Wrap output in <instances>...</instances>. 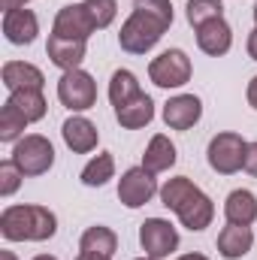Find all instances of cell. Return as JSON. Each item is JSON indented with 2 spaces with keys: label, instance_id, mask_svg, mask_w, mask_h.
Listing matches in <instances>:
<instances>
[{
  "label": "cell",
  "instance_id": "6da1fadb",
  "mask_svg": "<svg viewBox=\"0 0 257 260\" xmlns=\"http://www.w3.org/2000/svg\"><path fill=\"white\" fill-rule=\"evenodd\" d=\"M0 233L6 242H49L58 233V215L40 203H15L0 212Z\"/></svg>",
  "mask_w": 257,
  "mask_h": 260
},
{
  "label": "cell",
  "instance_id": "7a4b0ae2",
  "mask_svg": "<svg viewBox=\"0 0 257 260\" xmlns=\"http://www.w3.org/2000/svg\"><path fill=\"white\" fill-rule=\"evenodd\" d=\"M167 30H170V24L160 21L157 15H151L145 9H130V15L118 30V46L127 55H148L164 40Z\"/></svg>",
  "mask_w": 257,
  "mask_h": 260
},
{
  "label": "cell",
  "instance_id": "3957f363",
  "mask_svg": "<svg viewBox=\"0 0 257 260\" xmlns=\"http://www.w3.org/2000/svg\"><path fill=\"white\" fill-rule=\"evenodd\" d=\"M9 157L24 173V179H37V176H46L55 167V145L43 133H24L12 145V154Z\"/></svg>",
  "mask_w": 257,
  "mask_h": 260
},
{
  "label": "cell",
  "instance_id": "277c9868",
  "mask_svg": "<svg viewBox=\"0 0 257 260\" xmlns=\"http://www.w3.org/2000/svg\"><path fill=\"white\" fill-rule=\"evenodd\" d=\"M245 151H248V139H242V133L221 130L209 139L206 160L218 176H236L245 167Z\"/></svg>",
  "mask_w": 257,
  "mask_h": 260
},
{
  "label": "cell",
  "instance_id": "5b68a950",
  "mask_svg": "<svg viewBox=\"0 0 257 260\" xmlns=\"http://www.w3.org/2000/svg\"><path fill=\"white\" fill-rule=\"evenodd\" d=\"M191 76H194V64H191V58H188L185 49H167L157 58H151V64H148L151 85H157L164 91L185 88L191 82Z\"/></svg>",
  "mask_w": 257,
  "mask_h": 260
},
{
  "label": "cell",
  "instance_id": "8992f818",
  "mask_svg": "<svg viewBox=\"0 0 257 260\" xmlns=\"http://www.w3.org/2000/svg\"><path fill=\"white\" fill-rule=\"evenodd\" d=\"M58 100L73 115H82L97 106V82L88 70H67L58 79Z\"/></svg>",
  "mask_w": 257,
  "mask_h": 260
},
{
  "label": "cell",
  "instance_id": "52a82bcc",
  "mask_svg": "<svg viewBox=\"0 0 257 260\" xmlns=\"http://www.w3.org/2000/svg\"><path fill=\"white\" fill-rule=\"evenodd\" d=\"M179 230L173 221L167 218H145L139 224V248L145 251V257H154V260H167L179 251Z\"/></svg>",
  "mask_w": 257,
  "mask_h": 260
},
{
  "label": "cell",
  "instance_id": "ba28073f",
  "mask_svg": "<svg viewBox=\"0 0 257 260\" xmlns=\"http://www.w3.org/2000/svg\"><path fill=\"white\" fill-rule=\"evenodd\" d=\"M157 194H160L157 176L148 173L145 167H130L118 179V200L127 209H142L145 203H151Z\"/></svg>",
  "mask_w": 257,
  "mask_h": 260
},
{
  "label": "cell",
  "instance_id": "9c48e42d",
  "mask_svg": "<svg viewBox=\"0 0 257 260\" xmlns=\"http://www.w3.org/2000/svg\"><path fill=\"white\" fill-rule=\"evenodd\" d=\"M160 118L170 130H191L203 118V100L197 94H176L164 103Z\"/></svg>",
  "mask_w": 257,
  "mask_h": 260
},
{
  "label": "cell",
  "instance_id": "30bf717a",
  "mask_svg": "<svg viewBox=\"0 0 257 260\" xmlns=\"http://www.w3.org/2000/svg\"><path fill=\"white\" fill-rule=\"evenodd\" d=\"M61 136L73 154H91L100 145V130L88 115H70L61 124Z\"/></svg>",
  "mask_w": 257,
  "mask_h": 260
},
{
  "label": "cell",
  "instance_id": "8fae6325",
  "mask_svg": "<svg viewBox=\"0 0 257 260\" xmlns=\"http://www.w3.org/2000/svg\"><path fill=\"white\" fill-rule=\"evenodd\" d=\"M52 34L67 37V40H88L97 30L91 24V15H88L85 3H67V6L58 9V15L52 21Z\"/></svg>",
  "mask_w": 257,
  "mask_h": 260
},
{
  "label": "cell",
  "instance_id": "7c38bea8",
  "mask_svg": "<svg viewBox=\"0 0 257 260\" xmlns=\"http://www.w3.org/2000/svg\"><path fill=\"white\" fill-rule=\"evenodd\" d=\"M0 82L3 88L12 94V91H43L46 88V76L43 70L30 61H6L0 70Z\"/></svg>",
  "mask_w": 257,
  "mask_h": 260
},
{
  "label": "cell",
  "instance_id": "4fadbf2b",
  "mask_svg": "<svg viewBox=\"0 0 257 260\" xmlns=\"http://www.w3.org/2000/svg\"><path fill=\"white\" fill-rule=\"evenodd\" d=\"M3 37L12 46H30L40 37V18L34 9H6L3 12Z\"/></svg>",
  "mask_w": 257,
  "mask_h": 260
},
{
  "label": "cell",
  "instance_id": "5bb4252c",
  "mask_svg": "<svg viewBox=\"0 0 257 260\" xmlns=\"http://www.w3.org/2000/svg\"><path fill=\"white\" fill-rule=\"evenodd\" d=\"M197 49L209 58H224L230 49H233V27L224 21V18H215V21H206L200 24L197 30Z\"/></svg>",
  "mask_w": 257,
  "mask_h": 260
},
{
  "label": "cell",
  "instance_id": "9a60e30c",
  "mask_svg": "<svg viewBox=\"0 0 257 260\" xmlns=\"http://www.w3.org/2000/svg\"><path fill=\"white\" fill-rule=\"evenodd\" d=\"M46 55L61 73L79 70L85 64V55H88V40H67V37H58V34H49Z\"/></svg>",
  "mask_w": 257,
  "mask_h": 260
},
{
  "label": "cell",
  "instance_id": "2e32d148",
  "mask_svg": "<svg viewBox=\"0 0 257 260\" xmlns=\"http://www.w3.org/2000/svg\"><path fill=\"white\" fill-rule=\"evenodd\" d=\"M176 160H179V148H176V142H173L167 133H154V136L148 139L145 151H142V164H139V167H145L148 173L160 176V173L173 170Z\"/></svg>",
  "mask_w": 257,
  "mask_h": 260
},
{
  "label": "cell",
  "instance_id": "e0dca14e",
  "mask_svg": "<svg viewBox=\"0 0 257 260\" xmlns=\"http://www.w3.org/2000/svg\"><path fill=\"white\" fill-rule=\"evenodd\" d=\"M176 218H179V224H182L185 230L203 233V230L212 227V221H215V203H212V197L206 194V191H197V194L176 212Z\"/></svg>",
  "mask_w": 257,
  "mask_h": 260
},
{
  "label": "cell",
  "instance_id": "ac0fdd59",
  "mask_svg": "<svg viewBox=\"0 0 257 260\" xmlns=\"http://www.w3.org/2000/svg\"><path fill=\"white\" fill-rule=\"evenodd\" d=\"M215 248L224 260H242L254 248V230L242 227V224H227V227H221V233L215 239Z\"/></svg>",
  "mask_w": 257,
  "mask_h": 260
},
{
  "label": "cell",
  "instance_id": "d6986e66",
  "mask_svg": "<svg viewBox=\"0 0 257 260\" xmlns=\"http://www.w3.org/2000/svg\"><path fill=\"white\" fill-rule=\"evenodd\" d=\"M115 121H118L124 130L148 127V124L154 121V100H151L145 91H142V94H136L130 103H124V106H118V109H115Z\"/></svg>",
  "mask_w": 257,
  "mask_h": 260
},
{
  "label": "cell",
  "instance_id": "ffe728a7",
  "mask_svg": "<svg viewBox=\"0 0 257 260\" xmlns=\"http://www.w3.org/2000/svg\"><path fill=\"white\" fill-rule=\"evenodd\" d=\"M224 218L227 224H242V227H251L257 221V197L248 188H236L230 191L224 200Z\"/></svg>",
  "mask_w": 257,
  "mask_h": 260
},
{
  "label": "cell",
  "instance_id": "44dd1931",
  "mask_svg": "<svg viewBox=\"0 0 257 260\" xmlns=\"http://www.w3.org/2000/svg\"><path fill=\"white\" fill-rule=\"evenodd\" d=\"M79 251L85 254H100V257H115L118 251V233L106 224H94L79 236Z\"/></svg>",
  "mask_w": 257,
  "mask_h": 260
},
{
  "label": "cell",
  "instance_id": "7402d4cb",
  "mask_svg": "<svg viewBox=\"0 0 257 260\" xmlns=\"http://www.w3.org/2000/svg\"><path fill=\"white\" fill-rule=\"evenodd\" d=\"M79 179H82L85 188H103V185H109V182L115 179V157H112L109 151H97V154L82 167Z\"/></svg>",
  "mask_w": 257,
  "mask_h": 260
},
{
  "label": "cell",
  "instance_id": "603a6c76",
  "mask_svg": "<svg viewBox=\"0 0 257 260\" xmlns=\"http://www.w3.org/2000/svg\"><path fill=\"white\" fill-rule=\"evenodd\" d=\"M200 191V185H194L188 176H173V179H167L164 185H160V206H167L170 212H179L194 194Z\"/></svg>",
  "mask_w": 257,
  "mask_h": 260
},
{
  "label": "cell",
  "instance_id": "cb8c5ba5",
  "mask_svg": "<svg viewBox=\"0 0 257 260\" xmlns=\"http://www.w3.org/2000/svg\"><path fill=\"white\" fill-rule=\"evenodd\" d=\"M109 103L118 109V106H124L130 103L136 94H142V85H139V79H136V73L127 70V67H121V70H115L112 73V79H109Z\"/></svg>",
  "mask_w": 257,
  "mask_h": 260
},
{
  "label": "cell",
  "instance_id": "d4e9b609",
  "mask_svg": "<svg viewBox=\"0 0 257 260\" xmlns=\"http://www.w3.org/2000/svg\"><path fill=\"white\" fill-rule=\"evenodd\" d=\"M6 100L27 118V124L43 121L46 112H49V103H46V94H43V91H12Z\"/></svg>",
  "mask_w": 257,
  "mask_h": 260
},
{
  "label": "cell",
  "instance_id": "484cf974",
  "mask_svg": "<svg viewBox=\"0 0 257 260\" xmlns=\"http://www.w3.org/2000/svg\"><path fill=\"white\" fill-rule=\"evenodd\" d=\"M24 130H27V118L6 100L3 109H0V142L15 145V142L24 136Z\"/></svg>",
  "mask_w": 257,
  "mask_h": 260
},
{
  "label": "cell",
  "instance_id": "4316f807",
  "mask_svg": "<svg viewBox=\"0 0 257 260\" xmlns=\"http://www.w3.org/2000/svg\"><path fill=\"white\" fill-rule=\"evenodd\" d=\"M185 15H188V24L197 30L206 21L224 18V3L221 0H188L185 3Z\"/></svg>",
  "mask_w": 257,
  "mask_h": 260
},
{
  "label": "cell",
  "instance_id": "83f0119b",
  "mask_svg": "<svg viewBox=\"0 0 257 260\" xmlns=\"http://www.w3.org/2000/svg\"><path fill=\"white\" fill-rule=\"evenodd\" d=\"M85 9L91 15L94 30H106L118 15V0H85Z\"/></svg>",
  "mask_w": 257,
  "mask_h": 260
},
{
  "label": "cell",
  "instance_id": "f1b7e54d",
  "mask_svg": "<svg viewBox=\"0 0 257 260\" xmlns=\"http://www.w3.org/2000/svg\"><path fill=\"white\" fill-rule=\"evenodd\" d=\"M21 182H24V173L12 164V157L0 160V197H6V200H9V197L21 188Z\"/></svg>",
  "mask_w": 257,
  "mask_h": 260
},
{
  "label": "cell",
  "instance_id": "f546056e",
  "mask_svg": "<svg viewBox=\"0 0 257 260\" xmlns=\"http://www.w3.org/2000/svg\"><path fill=\"white\" fill-rule=\"evenodd\" d=\"M133 9H145V12H151V15H157L160 21H167L170 27H173V3L170 0H133Z\"/></svg>",
  "mask_w": 257,
  "mask_h": 260
},
{
  "label": "cell",
  "instance_id": "4dcf8cb0",
  "mask_svg": "<svg viewBox=\"0 0 257 260\" xmlns=\"http://www.w3.org/2000/svg\"><path fill=\"white\" fill-rule=\"evenodd\" d=\"M248 176H254L257 179V139L254 142H248V151H245V167H242Z\"/></svg>",
  "mask_w": 257,
  "mask_h": 260
},
{
  "label": "cell",
  "instance_id": "1f68e13d",
  "mask_svg": "<svg viewBox=\"0 0 257 260\" xmlns=\"http://www.w3.org/2000/svg\"><path fill=\"white\" fill-rule=\"evenodd\" d=\"M245 100H248V106L257 112V76H251V82L245 85Z\"/></svg>",
  "mask_w": 257,
  "mask_h": 260
},
{
  "label": "cell",
  "instance_id": "d6a6232c",
  "mask_svg": "<svg viewBox=\"0 0 257 260\" xmlns=\"http://www.w3.org/2000/svg\"><path fill=\"white\" fill-rule=\"evenodd\" d=\"M245 52H248V58H251V61H257V24L251 27L248 40H245Z\"/></svg>",
  "mask_w": 257,
  "mask_h": 260
},
{
  "label": "cell",
  "instance_id": "836d02e7",
  "mask_svg": "<svg viewBox=\"0 0 257 260\" xmlns=\"http://www.w3.org/2000/svg\"><path fill=\"white\" fill-rule=\"evenodd\" d=\"M27 3H30V0H0V6H3V12H6V9H24Z\"/></svg>",
  "mask_w": 257,
  "mask_h": 260
},
{
  "label": "cell",
  "instance_id": "e575fe53",
  "mask_svg": "<svg viewBox=\"0 0 257 260\" xmlns=\"http://www.w3.org/2000/svg\"><path fill=\"white\" fill-rule=\"evenodd\" d=\"M176 260H209L206 254H200V251H188V254H179Z\"/></svg>",
  "mask_w": 257,
  "mask_h": 260
},
{
  "label": "cell",
  "instance_id": "d590c367",
  "mask_svg": "<svg viewBox=\"0 0 257 260\" xmlns=\"http://www.w3.org/2000/svg\"><path fill=\"white\" fill-rule=\"evenodd\" d=\"M76 260H112V257H100V254H85V251H79Z\"/></svg>",
  "mask_w": 257,
  "mask_h": 260
},
{
  "label": "cell",
  "instance_id": "8d00e7d4",
  "mask_svg": "<svg viewBox=\"0 0 257 260\" xmlns=\"http://www.w3.org/2000/svg\"><path fill=\"white\" fill-rule=\"evenodd\" d=\"M0 260H18V257H15V251H9V248H3V251H0Z\"/></svg>",
  "mask_w": 257,
  "mask_h": 260
},
{
  "label": "cell",
  "instance_id": "74e56055",
  "mask_svg": "<svg viewBox=\"0 0 257 260\" xmlns=\"http://www.w3.org/2000/svg\"><path fill=\"white\" fill-rule=\"evenodd\" d=\"M30 260H58L55 254H37V257H30Z\"/></svg>",
  "mask_w": 257,
  "mask_h": 260
},
{
  "label": "cell",
  "instance_id": "f35d334b",
  "mask_svg": "<svg viewBox=\"0 0 257 260\" xmlns=\"http://www.w3.org/2000/svg\"><path fill=\"white\" fill-rule=\"evenodd\" d=\"M251 12H254V24H257V3H254V9H251Z\"/></svg>",
  "mask_w": 257,
  "mask_h": 260
},
{
  "label": "cell",
  "instance_id": "ab89813d",
  "mask_svg": "<svg viewBox=\"0 0 257 260\" xmlns=\"http://www.w3.org/2000/svg\"><path fill=\"white\" fill-rule=\"evenodd\" d=\"M133 260H154V257H145V254H142V257H133Z\"/></svg>",
  "mask_w": 257,
  "mask_h": 260
}]
</instances>
